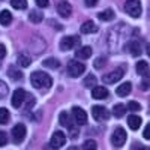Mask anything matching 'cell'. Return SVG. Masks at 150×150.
<instances>
[{
  "instance_id": "6da1fadb",
  "label": "cell",
  "mask_w": 150,
  "mask_h": 150,
  "mask_svg": "<svg viewBox=\"0 0 150 150\" xmlns=\"http://www.w3.org/2000/svg\"><path fill=\"white\" fill-rule=\"evenodd\" d=\"M30 81H32V86L35 89H48L51 87L53 84V80L48 74L42 72V71H36L30 75Z\"/></svg>"
},
{
  "instance_id": "4fadbf2b",
  "label": "cell",
  "mask_w": 150,
  "mask_h": 150,
  "mask_svg": "<svg viewBox=\"0 0 150 150\" xmlns=\"http://www.w3.org/2000/svg\"><path fill=\"white\" fill-rule=\"evenodd\" d=\"M92 96L95 99H107L108 98V90L105 89V87H102V86H96V87H93V90H92Z\"/></svg>"
},
{
  "instance_id": "f546056e",
  "label": "cell",
  "mask_w": 150,
  "mask_h": 150,
  "mask_svg": "<svg viewBox=\"0 0 150 150\" xmlns=\"http://www.w3.org/2000/svg\"><path fill=\"white\" fill-rule=\"evenodd\" d=\"M83 150H98V144L93 140H86L83 143Z\"/></svg>"
},
{
  "instance_id": "e0dca14e",
  "label": "cell",
  "mask_w": 150,
  "mask_h": 150,
  "mask_svg": "<svg viewBox=\"0 0 150 150\" xmlns=\"http://www.w3.org/2000/svg\"><path fill=\"white\" fill-rule=\"evenodd\" d=\"M131 90H132V84H131V83H123V84H120V86L117 87L116 93H117L119 96L125 98V96H128V95L131 93Z\"/></svg>"
},
{
  "instance_id": "9a60e30c",
  "label": "cell",
  "mask_w": 150,
  "mask_h": 150,
  "mask_svg": "<svg viewBox=\"0 0 150 150\" xmlns=\"http://www.w3.org/2000/svg\"><path fill=\"white\" fill-rule=\"evenodd\" d=\"M95 32H98V26L93 21H84L81 24V33L90 35V33H95Z\"/></svg>"
},
{
  "instance_id": "ffe728a7",
  "label": "cell",
  "mask_w": 150,
  "mask_h": 150,
  "mask_svg": "<svg viewBox=\"0 0 150 150\" xmlns=\"http://www.w3.org/2000/svg\"><path fill=\"white\" fill-rule=\"evenodd\" d=\"M98 18L102 20V21H112V20H114V11H112V9H105L102 12H99Z\"/></svg>"
},
{
  "instance_id": "7402d4cb",
  "label": "cell",
  "mask_w": 150,
  "mask_h": 150,
  "mask_svg": "<svg viewBox=\"0 0 150 150\" xmlns=\"http://www.w3.org/2000/svg\"><path fill=\"white\" fill-rule=\"evenodd\" d=\"M12 21V14L9 11H2L0 12V24L2 26H9Z\"/></svg>"
},
{
  "instance_id": "83f0119b",
  "label": "cell",
  "mask_w": 150,
  "mask_h": 150,
  "mask_svg": "<svg viewBox=\"0 0 150 150\" xmlns=\"http://www.w3.org/2000/svg\"><path fill=\"white\" fill-rule=\"evenodd\" d=\"M11 5L14 9H26L27 8V0H11Z\"/></svg>"
},
{
  "instance_id": "836d02e7",
  "label": "cell",
  "mask_w": 150,
  "mask_h": 150,
  "mask_svg": "<svg viewBox=\"0 0 150 150\" xmlns=\"http://www.w3.org/2000/svg\"><path fill=\"white\" fill-rule=\"evenodd\" d=\"M8 92H9V89H8L6 83H3L2 80H0V99H3L8 95Z\"/></svg>"
},
{
  "instance_id": "d6986e66",
  "label": "cell",
  "mask_w": 150,
  "mask_h": 150,
  "mask_svg": "<svg viewBox=\"0 0 150 150\" xmlns=\"http://www.w3.org/2000/svg\"><path fill=\"white\" fill-rule=\"evenodd\" d=\"M128 125H129V128L132 129V131H137L140 126H141V117H138V116H129L128 117Z\"/></svg>"
},
{
  "instance_id": "f35d334b",
  "label": "cell",
  "mask_w": 150,
  "mask_h": 150,
  "mask_svg": "<svg viewBox=\"0 0 150 150\" xmlns=\"http://www.w3.org/2000/svg\"><path fill=\"white\" fill-rule=\"evenodd\" d=\"M5 56H6V47L3 44H0V60H2Z\"/></svg>"
},
{
  "instance_id": "3957f363",
  "label": "cell",
  "mask_w": 150,
  "mask_h": 150,
  "mask_svg": "<svg viewBox=\"0 0 150 150\" xmlns=\"http://www.w3.org/2000/svg\"><path fill=\"white\" fill-rule=\"evenodd\" d=\"M77 45H81L80 36H65L63 39L60 41V50L62 51H69V50H72Z\"/></svg>"
},
{
  "instance_id": "277c9868",
  "label": "cell",
  "mask_w": 150,
  "mask_h": 150,
  "mask_svg": "<svg viewBox=\"0 0 150 150\" xmlns=\"http://www.w3.org/2000/svg\"><path fill=\"white\" fill-rule=\"evenodd\" d=\"M126 141V131L123 128H117L111 135V143L114 147H122Z\"/></svg>"
},
{
  "instance_id": "2e32d148",
  "label": "cell",
  "mask_w": 150,
  "mask_h": 150,
  "mask_svg": "<svg viewBox=\"0 0 150 150\" xmlns=\"http://www.w3.org/2000/svg\"><path fill=\"white\" fill-rule=\"evenodd\" d=\"M90 56H92V48L89 45L81 47L80 50H77V53H75V57H77V59H83V60L90 59Z\"/></svg>"
},
{
  "instance_id": "8d00e7d4",
  "label": "cell",
  "mask_w": 150,
  "mask_h": 150,
  "mask_svg": "<svg viewBox=\"0 0 150 150\" xmlns=\"http://www.w3.org/2000/svg\"><path fill=\"white\" fill-rule=\"evenodd\" d=\"M35 2H36V5L38 6H39V8H47L48 6V0H35Z\"/></svg>"
},
{
  "instance_id": "484cf974",
  "label": "cell",
  "mask_w": 150,
  "mask_h": 150,
  "mask_svg": "<svg viewBox=\"0 0 150 150\" xmlns=\"http://www.w3.org/2000/svg\"><path fill=\"white\" fill-rule=\"evenodd\" d=\"M29 20H30L32 23H35V24L41 23V21H42V12H41V11L33 9V11L30 12V14H29Z\"/></svg>"
},
{
  "instance_id": "8992f818",
  "label": "cell",
  "mask_w": 150,
  "mask_h": 150,
  "mask_svg": "<svg viewBox=\"0 0 150 150\" xmlns=\"http://www.w3.org/2000/svg\"><path fill=\"white\" fill-rule=\"evenodd\" d=\"M84 71H86V66L81 63V62H77V60L69 62V65H68V74L71 75V77L77 78V77H80Z\"/></svg>"
},
{
  "instance_id": "74e56055",
  "label": "cell",
  "mask_w": 150,
  "mask_h": 150,
  "mask_svg": "<svg viewBox=\"0 0 150 150\" xmlns=\"http://www.w3.org/2000/svg\"><path fill=\"white\" fill-rule=\"evenodd\" d=\"M143 137H144L146 140H150V125H147V126H146V129L143 132Z\"/></svg>"
},
{
  "instance_id": "60d3db41",
  "label": "cell",
  "mask_w": 150,
  "mask_h": 150,
  "mask_svg": "<svg viewBox=\"0 0 150 150\" xmlns=\"http://www.w3.org/2000/svg\"><path fill=\"white\" fill-rule=\"evenodd\" d=\"M68 150H78V147H75V146H72V147H69Z\"/></svg>"
},
{
  "instance_id": "e575fe53",
  "label": "cell",
  "mask_w": 150,
  "mask_h": 150,
  "mask_svg": "<svg viewBox=\"0 0 150 150\" xmlns=\"http://www.w3.org/2000/svg\"><path fill=\"white\" fill-rule=\"evenodd\" d=\"M126 108H129V110H132V111H138V110H141V105L137 102V101H131Z\"/></svg>"
},
{
  "instance_id": "7a4b0ae2",
  "label": "cell",
  "mask_w": 150,
  "mask_h": 150,
  "mask_svg": "<svg viewBox=\"0 0 150 150\" xmlns=\"http://www.w3.org/2000/svg\"><path fill=\"white\" fill-rule=\"evenodd\" d=\"M125 12L134 18H138L141 15V3L140 0H126L125 2Z\"/></svg>"
},
{
  "instance_id": "7c38bea8",
  "label": "cell",
  "mask_w": 150,
  "mask_h": 150,
  "mask_svg": "<svg viewBox=\"0 0 150 150\" xmlns=\"http://www.w3.org/2000/svg\"><path fill=\"white\" fill-rule=\"evenodd\" d=\"M57 12H59L60 17L68 18L72 14V6L69 5V2H66V0H62V2L57 3Z\"/></svg>"
},
{
  "instance_id": "30bf717a",
  "label": "cell",
  "mask_w": 150,
  "mask_h": 150,
  "mask_svg": "<svg viewBox=\"0 0 150 150\" xmlns=\"http://www.w3.org/2000/svg\"><path fill=\"white\" fill-rule=\"evenodd\" d=\"M12 138L15 140V143H21L24 138H26V126L21 123L15 125L14 129H12Z\"/></svg>"
},
{
  "instance_id": "603a6c76",
  "label": "cell",
  "mask_w": 150,
  "mask_h": 150,
  "mask_svg": "<svg viewBox=\"0 0 150 150\" xmlns=\"http://www.w3.org/2000/svg\"><path fill=\"white\" fill-rule=\"evenodd\" d=\"M125 112H126V105H125V104H116L114 108H112V114H114L117 119L123 117Z\"/></svg>"
},
{
  "instance_id": "5bb4252c",
  "label": "cell",
  "mask_w": 150,
  "mask_h": 150,
  "mask_svg": "<svg viewBox=\"0 0 150 150\" xmlns=\"http://www.w3.org/2000/svg\"><path fill=\"white\" fill-rule=\"evenodd\" d=\"M128 51L134 56V57H140L141 56V44L138 41H131L128 44Z\"/></svg>"
},
{
  "instance_id": "f1b7e54d",
  "label": "cell",
  "mask_w": 150,
  "mask_h": 150,
  "mask_svg": "<svg viewBox=\"0 0 150 150\" xmlns=\"http://www.w3.org/2000/svg\"><path fill=\"white\" fill-rule=\"evenodd\" d=\"M11 116H9V111L6 108H0V125H6L9 122Z\"/></svg>"
},
{
  "instance_id": "ab89813d",
  "label": "cell",
  "mask_w": 150,
  "mask_h": 150,
  "mask_svg": "<svg viewBox=\"0 0 150 150\" xmlns=\"http://www.w3.org/2000/svg\"><path fill=\"white\" fill-rule=\"evenodd\" d=\"M84 3H86V6L92 8V6H95V5L98 3V0H84Z\"/></svg>"
},
{
  "instance_id": "d4e9b609",
  "label": "cell",
  "mask_w": 150,
  "mask_h": 150,
  "mask_svg": "<svg viewBox=\"0 0 150 150\" xmlns=\"http://www.w3.org/2000/svg\"><path fill=\"white\" fill-rule=\"evenodd\" d=\"M30 63H32L30 56H27V54H20L18 56V65L21 68H27V66H30Z\"/></svg>"
},
{
  "instance_id": "9c48e42d",
  "label": "cell",
  "mask_w": 150,
  "mask_h": 150,
  "mask_svg": "<svg viewBox=\"0 0 150 150\" xmlns=\"http://www.w3.org/2000/svg\"><path fill=\"white\" fill-rule=\"evenodd\" d=\"M66 143V137L65 134L62 132V131H56L51 137V141H50V146H51L53 149H60V147H63Z\"/></svg>"
},
{
  "instance_id": "52a82bcc",
  "label": "cell",
  "mask_w": 150,
  "mask_h": 150,
  "mask_svg": "<svg viewBox=\"0 0 150 150\" xmlns=\"http://www.w3.org/2000/svg\"><path fill=\"white\" fill-rule=\"evenodd\" d=\"M92 114H93L95 120H98V122H105V120L110 119L108 110H107L105 107H102V105H95V107L92 108Z\"/></svg>"
},
{
  "instance_id": "4316f807",
  "label": "cell",
  "mask_w": 150,
  "mask_h": 150,
  "mask_svg": "<svg viewBox=\"0 0 150 150\" xmlns=\"http://www.w3.org/2000/svg\"><path fill=\"white\" fill-rule=\"evenodd\" d=\"M137 72H138L140 75H144V74H147L149 72V65H147V62H144V60H140V62H137Z\"/></svg>"
},
{
  "instance_id": "b9f144b4",
  "label": "cell",
  "mask_w": 150,
  "mask_h": 150,
  "mask_svg": "<svg viewBox=\"0 0 150 150\" xmlns=\"http://www.w3.org/2000/svg\"><path fill=\"white\" fill-rule=\"evenodd\" d=\"M147 54H149V57H150V44L147 45Z\"/></svg>"
},
{
  "instance_id": "d590c367",
  "label": "cell",
  "mask_w": 150,
  "mask_h": 150,
  "mask_svg": "<svg viewBox=\"0 0 150 150\" xmlns=\"http://www.w3.org/2000/svg\"><path fill=\"white\" fill-rule=\"evenodd\" d=\"M6 144H8V135H6V132L0 131V147H3Z\"/></svg>"
},
{
  "instance_id": "4dcf8cb0",
  "label": "cell",
  "mask_w": 150,
  "mask_h": 150,
  "mask_svg": "<svg viewBox=\"0 0 150 150\" xmlns=\"http://www.w3.org/2000/svg\"><path fill=\"white\" fill-rule=\"evenodd\" d=\"M95 84H96V77L93 74L87 75V77L84 78V86L86 87H95Z\"/></svg>"
},
{
  "instance_id": "ac0fdd59",
  "label": "cell",
  "mask_w": 150,
  "mask_h": 150,
  "mask_svg": "<svg viewBox=\"0 0 150 150\" xmlns=\"http://www.w3.org/2000/svg\"><path fill=\"white\" fill-rule=\"evenodd\" d=\"M59 120H60V125L62 126H65V128H68V129H71V128H74V123H72V119L68 116V112H60V117H59Z\"/></svg>"
},
{
  "instance_id": "d6a6232c",
  "label": "cell",
  "mask_w": 150,
  "mask_h": 150,
  "mask_svg": "<svg viewBox=\"0 0 150 150\" xmlns=\"http://www.w3.org/2000/svg\"><path fill=\"white\" fill-rule=\"evenodd\" d=\"M143 77H144V80H143V83H141V89H143V90H147L149 87H150V71H149L147 74H144Z\"/></svg>"
},
{
  "instance_id": "8fae6325",
  "label": "cell",
  "mask_w": 150,
  "mask_h": 150,
  "mask_svg": "<svg viewBox=\"0 0 150 150\" xmlns=\"http://www.w3.org/2000/svg\"><path fill=\"white\" fill-rule=\"evenodd\" d=\"M72 116H74V120L77 122L78 125H86L87 123V114L86 111L80 107H74L72 108Z\"/></svg>"
},
{
  "instance_id": "44dd1931",
  "label": "cell",
  "mask_w": 150,
  "mask_h": 150,
  "mask_svg": "<svg viewBox=\"0 0 150 150\" xmlns=\"http://www.w3.org/2000/svg\"><path fill=\"white\" fill-rule=\"evenodd\" d=\"M42 65H44L45 68H50V69H57V68L60 66V62H59L56 57H48V59H45V60L42 62Z\"/></svg>"
},
{
  "instance_id": "cb8c5ba5",
  "label": "cell",
  "mask_w": 150,
  "mask_h": 150,
  "mask_svg": "<svg viewBox=\"0 0 150 150\" xmlns=\"http://www.w3.org/2000/svg\"><path fill=\"white\" fill-rule=\"evenodd\" d=\"M8 77L12 78L14 81H18V80L23 78V72H21V69H17V68H9V71H8Z\"/></svg>"
},
{
  "instance_id": "5b68a950",
  "label": "cell",
  "mask_w": 150,
  "mask_h": 150,
  "mask_svg": "<svg viewBox=\"0 0 150 150\" xmlns=\"http://www.w3.org/2000/svg\"><path fill=\"white\" fill-rule=\"evenodd\" d=\"M123 75H125V69H123V68H117V69H114V71H111L110 74H105L104 77H102V80H104V83H107V84H114L116 81L122 80Z\"/></svg>"
},
{
  "instance_id": "ba28073f",
  "label": "cell",
  "mask_w": 150,
  "mask_h": 150,
  "mask_svg": "<svg viewBox=\"0 0 150 150\" xmlns=\"http://www.w3.org/2000/svg\"><path fill=\"white\" fill-rule=\"evenodd\" d=\"M26 90H23V89H17L14 93H12V99H11V102L12 105H14V108H20L21 105H24V101H26Z\"/></svg>"
},
{
  "instance_id": "1f68e13d",
  "label": "cell",
  "mask_w": 150,
  "mask_h": 150,
  "mask_svg": "<svg viewBox=\"0 0 150 150\" xmlns=\"http://www.w3.org/2000/svg\"><path fill=\"white\" fill-rule=\"evenodd\" d=\"M105 63H107V57H98V59L93 62V66H95L96 69H102V68L105 66Z\"/></svg>"
}]
</instances>
